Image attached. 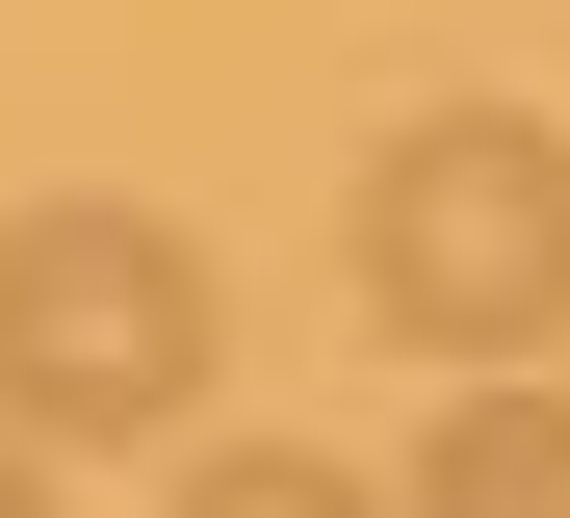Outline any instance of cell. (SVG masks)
I'll return each instance as SVG.
<instances>
[{
	"instance_id": "obj_2",
	"label": "cell",
	"mask_w": 570,
	"mask_h": 518,
	"mask_svg": "<svg viewBox=\"0 0 570 518\" xmlns=\"http://www.w3.org/2000/svg\"><path fill=\"white\" fill-rule=\"evenodd\" d=\"M0 414L27 441H181L208 414V260H181V207H0Z\"/></svg>"
},
{
	"instance_id": "obj_4",
	"label": "cell",
	"mask_w": 570,
	"mask_h": 518,
	"mask_svg": "<svg viewBox=\"0 0 570 518\" xmlns=\"http://www.w3.org/2000/svg\"><path fill=\"white\" fill-rule=\"evenodd\" d=\"M181 518H390V492L312 467V441H234V467H181Z\"/></svg>"
},
{
	"instance_id": "obj_5",
	"label": "cell",
	"mask_w": 570,
	"mask_h": 518,
	"mask_svg": "<svg viewBox=\"0 0 570 518\" xmlns=\"http://www.w3.org/2000/svg\"><path fill=\"white\" fill-rule=\"evenodd\" d=\"M0 518H52V467H27V441H0Z\"/></svg>"
},
{
	"instance_id": "obj_1",
	"label": "cell",
	"mask_w": 570,
	"mask_h": 518,
	"mask_svg": "<svg viewBox=\"0 0 570 518\" xmlns=\"http://www.w3.org/2000/svg\"><path fill=\"white\" fill-rule=\"evenodd\" d=\"M363 311H390L415 363H466V389H544V338H570V130L415 104V130L363 156Z\"/></svg>"
},
{
	"instance_id": "obj_3",
	"label": "cell",
	"mask_w": 570,
	"mask_h": 518,
	"mask_svg": "<svg viewBox=\"0 0 570 518\" xmlns=\"http://www.w3.org/2000/svg\"><path fill=\"white\" fill-rule=\"evenodd\" d=\"M390 518H570V389H466Z\"/></svg>"
}]
</instances>
